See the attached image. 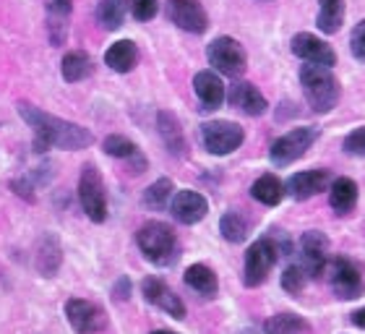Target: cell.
<instances>
[{
  "instance_id": "obj_1",
  "label": "cell",
  "mask_w": 365,
  "mask_h": 334,
  "mask_svg": "<svg viewBox=\"0 0 365 334\" xmlns=\"http://www.w3.org/2000/svg\"><path fill=\"white\" fill-rule=\"evenodd\" d=\"M19 115L34 133V152H47V149L78 152V149H86V146L94 144V136H91L89 128L45 113V110H39L29 102H19Z\"/></svg>"
},
{
  "instance_id": "obj_2",
  "label": "cell",
  "mask_w": 365,
  "mask_h": 334,
  "mask_svg": "<svg viewBox=\"0 0 365 334\" xmlns=\"http://www.w3.org/2000/svg\"><path fill=\"white\" fill-rule=\"evenodd\" d=\"M300 86H303V94L313 113H331L342 97V86H339L334 71L313 66V63L300 69Z\"/></svg>"
},
{
  "instance_id": "obj_3",
  "label": "cell",
  "mask_w": 365,
  "mask_h": 334,
  "mask_svg": "<svg viewBox=\"0 0 365 334\" xmlns=\"http://www.w3.org/2000/svg\"><path fill=\"white\" fill-rule=\"evenodd\" d=\"M138 250L144 253V258L154 266H170L175 264L180 256V246H178L175 230L170 228L168 222L152 220L141 225L136 233Z\"/></svg>"
},
{
  "instance_id": "obj_4",
  "label": "cell",
  "mask_w": 365,
  "mask_h": 334,
  "mask_svg": "<svg viewBox=\"0 0 365 334\" xmlns=\"http://www.w3.org/2000/svg\"><path fill=\"white\" fill-rule=\"evenodd\" d=\"M282 256H292L287 246H282L274 236L259 238L251 248L245 250V264H243V282L245 288H259L264 285L277 261Z\"/></svg>"
},
{
  "instance_id": "obj_5",
  "label": "cell",
  "mask_w": 365,
  "mask_h": 334,
  "mask_svg": "<svg viewBox=\"0 0 365 334\" xmlns=\"http://www.w3.org/2000/svg\"><path fill=\"white\" fill-rule=\"evenodd\" d=\"M316 138H319V128H316V126H303V128L287 131V133H282L279 138L272 141L269 160L277 167H289L292 162H297L308 149H311Z\"/></svg>"
},
{
  "instance_id": "obj_6",
  "label": "cell",
  "mask_w": 365,
  "mask_h": 334,
  "mask_svg": "<svg viewBox=\"0 0 365 334\" xmlns=\"http://www.w3.org/2000/svg\"><path fill=\"white\" fill-rule=\"evenodd\" d=\"M78 201L81 209L91 222H105L107 220V191L102 173L94 165H84L81 178H78Z\"/></svg>"
},
{
  "instance_id": "obj_7",
  "label": "cell",
  "mask_w": 365,
  "mask_h": 334,
  "mask_svg": "<svg viewBox=\"0 0 365 334\" xmlns=\"http://www.w3.org/2000/svg\"><path fill=\"white\" fill-rule=\"evenodd\" d=\"M245 141L243 126L232 121H209L201 126V144L214 157H227Z\"/></svg>"
},
{
  "instance_id": "obj_8",
  "label": "cell",
  "mask_w": 365,
  "mask_h": 334,
  "mask_svg": "<svg viewBox=\"0 0 365 334\" xmlns=\"http://www.w3.org/2000/svg\"><path fill=\"white\" fill-rule=\"evenodd\" d=\"M206 58L209 66H214V71H220L225 76H243L248 69V55L245 47L232 37H217L212 45L206 47Z\"/></svg>"
},
{
  "instance_id": "obj_9",
  "label": "cell",
  "mask_w": 365,
  "mask_h": 334,
  "mask_svg": "<svg viewBox=\"0 0 365 334\" xmlns=\"http://www.w3.org/2000/svg\"><path fill=\"white\" fill-rule=\"evenodd\" d=\"M327 280L331 285V290L336 293V298H342V300H352V298L363 295V274L360 269L355 266V261L350 258H331L327 264Z\"/></svg>"
},
{
  "instance_id": "obj_10",
  "label": "cell",
  "mask_w": 365,
  "mask_h": 334,
  "mask_svg": "<svg viewBox=\"0 0 365 334\" xmlns=\"http://www.w3.org/2000/svg\"><path fill=\"white\" fill-rule=\"evenodd\" d=\"M66 319L76 334H97L107 329L105 308L86 298H71L66 303Z\"/></svg>"
},
{
  "instance_id": "obj_11",
  "label": "cell",
  "mask_w": 365,
  "mask_h": 334,
  "mask_svg": "<svg viewBox=\"0 0 365 334\" xmlns=\"http://www.w3.org/2000/svg\"><path fill=\"white\" fill-rule=\"evenodd\" d=\"M292 258H297L300 264L311 272V277H324L329 264V238L319 230H308L300 236V243H297V250L292 253Z\"/></svg>"
},
{
  "instance_id": "obj_12",
  "label": "cell",
  "mask_w": 365,
  "mask_h": 334,
  "mask_svg": "<svg viewBox=\"0 0 365 334\" xmlns=\"http://www.w3.org/2000/svg\"><path fill=\"white\" fill-rule=\"evenodd\" d=\"M289 47L303 63L324 66V69H334L336 66V53L331 50V45H327L324 39L311 34V31H297L292 42H289Z\"/></svg>"
},
{
  "instance_id": "obj_13",
  "label": "cell",
  "mask_w": 365,
  "mask_h": 334,
  "mask_svg": "<svg viewBox=\"0 0 365 334\" xmlns=\"http://www.w3.org/2000/svg\"><path fill=\"white\" fill-rule=\"evenodd\" d=\"M168 16L178 29L188 34H204L209 29V16L198 0H168Z\"/></svg>"
},
{
  "instance_id": "obj_14",
  "label": "cell",
  "mask_w": 365,
  "mask_h": 334,
  "mask_svg": "<svg viewBox=\"0 0 365 334\" xmlns=\"http://www.w3.org/2000/svg\"><path fill=\"white\" fill-rule=\"evenodd\" d=\"M331 183H334L331 170H303V173L292 175L284 186H287V193L295 201H308V198L331 188Z\"/></svg>"
},
{
  "instance_id": "obj_15",
  "label": "cell",
  "mask_w": 365,
  "mask_h": 334,
  "mask_svg": "<svg viewBox=\"0 0 365 334\" xmlns=\"http://www.w3.org/2000/svg\"><path fill=\"white\" fill-rule=\"evenodd\" d=\"M141 293H144L146 303L157 305V308H162V311L170 313L178 321L185 319V303L180 300V295L173 293V288L165 280H160V277H146L141 282Z\"/></svg>"
},
{
  "instance_id": "obj_16",
  "label": "cell",
  "mask_w": 365,
  "mask_h": 334,
  "mask_svg": "<svg viewBox=\"0 0 365 334\" xmlns=\"http://www.w3.org/2000/svg\"><path fill=\"white\" fill-rule=\"evenodd\" d=\"M170 212H173V217L180 225H196V222H201L209 214V201L198 191L182 188L170 201Z\"/></svg>"
},
{
  "instance_id": "obj_17",
  "label": "cell",
  "mask_w": 365,
  "mask_h": 334,
  "mask_svg": "<svg viewBox=\"0 0 365 334\" xmlns=\"http://www.w3.org/2000/svg\"><path fill=\"white\" fill-rule=\"evenodd\" d=\"M227 102H230V107H235V110L251 115V118H259V115H264L269 110L267 97H264L251 81H243V79H237V81L230 86Z\"/></svg>"
},
{
  "instance_id": "obj_18",
  "label": "cell",
  "mask_w": 365,
  "mask_h": 334,
  "mask_svg": "<svg viewBox=\"0 0 365 334\" xmlns=\"http://www.w3.org/2000/svg\"><path fill=\"white\" fill-rule=\"evenodd\" d=\"M193 91H196V99L204 113L220 110L222 102L227 99V94H225V84H222L217 71H198L196 76H193Z\"/></svg>"
},
{
  "instance_id": "obj_19",
  "label": "cell",
  "mask_w": 365,
  "mask_h": 334,
  "mask_svg": "<svg viewBox=\"0 0 365 334\" xmlns=\"http://www.w3.org/2000/svg\"><path fill=\"white\" fill-rule=\"evenodd\" d=\"M157 131H160V136H162V141H165V146H168L170 154H175V157H185L188 141H185V136H182L180 121H178L175 115L168 113V110L157 113Z\"/></svg>"
},
{
  "instance_id": "obj_20",
  "label": "cell",
  "mask_w": 365,
  "mask_h": 334,
  "mask_svg": "<svg viewBox=\"0 0 365 334\" xmlns=\"http://www.w3.org/2000/svg\"><path fill=\"white\" fill-rule=\"evenodd\" d=\"M329 204L336 214H350L358 206V183L352 178H334L329 188Z\"/></svg>"
},
{
  "instance_id": "obj_21",
  "label": "cell",
  "mask_w": 365,
  "mask_h": 334,
  "mask_svg": "<svg viewBox=\"0 0 365 334\" xmlns=\"http://www.w3.org/2000/svg\"><path fill=\"white\" fill-rule=\"evenodd\" d=\"M105 63L115 71V74H128V71H133L138 63L136 42H130V39H118L115 45L107 47Z\"/></svg>"
},
{
  "instance_id": "obj_22",
  "label": "cell",
  "mask_w": 365,
  "mask_h": 334,
  "mask_svg": "<svg viewBox=\"0 0 365 334\" xmlns=\"http://www.w3.org/2000/svg\"><path fill=\"white\" fill-rule=\"evenodd\" d=\"M182 280H185V285H188L193 293H198L201 298H214L217 295V290H220L217 274H214L212 266H206V264L188 266L185 274H182Z\"/></svg>"
},
{
  "instance_id": "obj_23",
  "label": "cell",
  "mask_w": 365,
  "mask_h": 334,
  "mask_svg": "<svg viewBox=\"0 0 365 334\" xmlns=\"http://www.w3.org/2000/svg\"><path fill=\"white\" fill-rule=\"evenodd\" d=\"M47 14H50V39L53 45H63L66 39V31H68V16L73 11V0H45Z\"/></svg>"
},
{
  "instance_id": "obj_24",
  "label": "cell",
  "mask_w": 365,
  "mask_h": 334,
  "mask_svg": "<svg viewBox=\"0 0 365 334\" xmlns=\"http://www.w3.org/2000/svg\"><path fill=\"white\" fill-rule=\"evenodd\" d=\"M284 193H287V186L272 173H264L261 178H256L251 186V196L267 206H277L282 198H284Z\"/></svg>"
},
{
  "instance_id": "obj_25",
  "label": "cell",
  "mask_w": 365,
  "mask_h": 334,
  "mask_svg": "<svg viewBox=\"0 0 365 334\" xmlns=\"http://www.w3.org/2000/svg\"><path fill=\"white\" fill-rule=\"evenodd\" d=\"M91 71H94V63H91V58L84 50H71L61 63V74L68 84L84 81V79L91 76Z\"/></svg>"
},
{
  "instance_id": "obj_26",
  "label": "cell",
  "mask_w": 365,
  "mask_h": 334,
  "mask_svg": "<svg viewBox=\"0 0 365 334\" xmlns=\"http://www.w3.org/2000/svg\"><path fill=\"white\" fill-rule=\"evenodd\" d=\"M344 21V0H319L316 26L324 34H336Z\"/></svg>"
},
{
  "instance_id": "obj_27",
  "label": "cell",
  "mask_w": 365,
  "mask_h": 334,
  "mask_svg": "<svg viewBox=\"0 0 365 334\" xmlns=\"http://www.w3.org/2000/svg\"><path fill=\"white\" fill-rule=\"evenodd\" d=\"M125 14H128V0H99L97 21L102 24V29H120L123 21H125Z\"/></svg>"
},
{
  "instance_id": "obj_28",
  "label": "cell",
  "mask_w": 365,
  "mask_h": 334,
  "mask_svg": "<svg viewBox=\"0 0 365 334\" xmlns=\"http://www.w3.org/2000/svg\"><path fill=\"white\" fill-rule=\"evenodd\" d=\"M308 321L297 313H274L272 319H267L264 332L267 334H305L308 332Z\"/></svg>"
},
{
  "instance_id": "obj_29",
  "label": "cell",
  "mask_w": 365,
  "mask_h": 334,
  "mask_svg": "<svg viewBox=\"0 0 365 334\" xmlns=\"http://www.w3.org/2000/svg\"><path fill=\"white\" fill-rule=\"evenodd\" d=\"M61 243H58V238L55 236H45L42 238V246H39V253H37V266L39 272L45 274V277H53L58 272V266H61Z\"/></svg>"
},
{
  "instance_id": "obj_30",
  "label": "cell",
  "mask_w": 365,
  "mask_h": 334,
  "mask_svg": "<svg viewBox=\"0 0 365 334\" xmlns=\"http://www.w3.org/2000/svg\"><path fill=\"white\" fill-rule=\"evenodd\" d=\"M173 191H175V186H173L170 178H160V181H154L152 186L144 191V206L146 209L160 212V209L170 206V201H173V196H175Z\"/></svg>"
},
{
  "instance_id": "obj_31",
  "label": "cell",
  "mask_w": 365,
  "mask_h": 334,
  "mask_svg": "<svg viewBox=\"0 0 365 334\" xmlns=\"http://www.w3.org/2000/svg\"><path fill=\"white\" fill-rule=\"evenodd\" d=\"M311 280H313L311 272H308V269H305L297 258H292V261L284 266V272H282V288H284V293H289V295L303 293Z\"/></svg>"
},
{
  "instance_id": "obj_32",
  "label": "cell",
  "mask_w": 365,
  "mask_h": 334,
  "mask_svg": "<svg viewBox=\"0 0 365 334\" xmlns=\"http://www.w3.org/2000/svg\"><path fill=\"white\" fill-rule=\"evenodd\" d=\"M220 233L230 243H243L245 238H248V222L237 212H225L220 220Z\"/></svg>"
},
{
  "instance_id": "obj_33",
  "label": "cell",
  "mask_w": 365,
  "mask_h": 334,
  "mask_svg": "<svg viewBox=\"0 0 365 334\" xmlns=\"http://www.w3.org/2000/svg\"><path fill=\"white\" fill-rule=\"evenodd\" d=\"M102 149H105L107 157H115V160H136L138 154V146L130 141V138L120 136V133H113V136H107L102 141Z\"/></svg>"
},
{
  "instance_id": "obj_34",
  "label": "cell",
  "mask_w": 365,
  "mask_h": 334,
  "mask_svg": "<svg viewBox=\"0 0 365 334\" xmlns=\"http://www.w3.org/2000/svg\"><path fill=\"white\" fill-rule=\"evenodd\" d=\"M342 149L352 157H365V126L352 128L342 141Z\"/></svg>"
},
{
  "instance_id": "obj_35",
  "label": "cell",
  "mask_w": 365,
  "mask_h": 334,
  "mask_svg": "<svg viewBox=\"0 0 365 334\" xmlns=\"http://www.w3.org/2000/svg\"><path fill=\"white\" fill-rule=\"evenodd\" d=\"M160 11V0H130V14L136 21H152Z\"/></svg>"
},
{
  "instance_id": "obj_36",
  "label": "cell",
  "mask_w": 365,
  "mask_h": 334,
  "mask_svg": "<svg viewBox=\"0 0 365 334\" xmlns=\"http://www.w3.org/2000/svg\"><path fill=\"white\" fill-rule=\"evenodd\" d=\"M350 50L360 63H365V19L355 24V29L350 34Z\"/></svg>"
},
{
  "instance_id": "obj_37",
  "label": "cell",
  "mask_w": 365,
  "mask_h": 334,
  "mask_svg": "<svg viewBox=\"0 0 365 334\" xmlns=\"http://www.w3.org/2000/svg\"><path fill=\"white\" fill-rule=\"evenodd\" d=\"M113 295L118 298V300H128V295H130V280L128 277H120V280L115 282Z\"/></svg>"
},
{
  "instance_id": "obj_38",
  "label": "cell",
  "mask_w": 365,
  "mask_h": 334,
  "mask_svg": "<svg viewBox=\"0 0 365 334\" xmlns=\"http://www.w3.org/2000/svg\"><path fill=\"white\" fill-rule=\"evenodd\" d=\"M352 324H355L358 329H365V305H363V308H358L355 313H352Z\"/></svg>"
},
{
  "instance_id": "obj_39",
  "label": "cell",
  "mask_w": 365,
  "mask_h": 334,
  "mask_svg": "<svg viewBox=\"0 0 365 334\" xmlns=\"http://www.w3.org/2000/svg\"><path fill=\"white\" fill-rule=\"evenodd\" d=\"M152 334H178V332H170V329H154Z\"/></svg>"
}]
</instances>
